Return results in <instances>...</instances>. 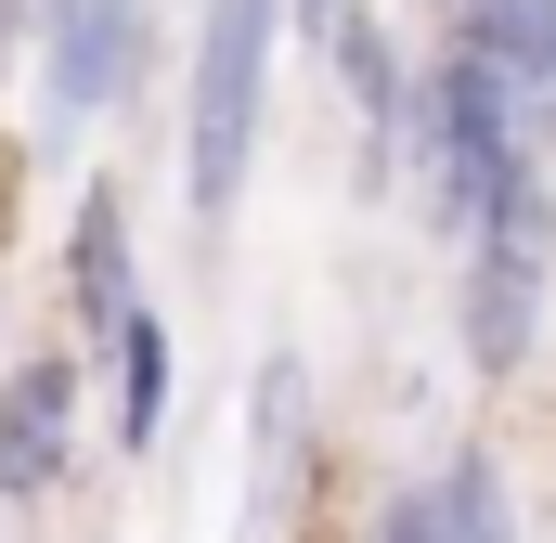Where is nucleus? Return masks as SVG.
<instances>
[{
  "mask_svg": "<svg viewBox=\"0 0 556 543\" xmlns=\"http://www.w3.org/2000/svg\"><path fill=\"white\" fill-rule=\"evenodd\" d=\"M273 26H285V0H207V39H194V168H181V194H194L207 233L233 220V194H247V168H260Z\"/></svg>",
  "mask_w": 556,
  "mask_h": 543,
  "instance_id": "f257e3e1",
  "label": "nucleus"
},
{
  "mask_svg": "<svg viewBox=\"0 0 556 543\" xmlns=\"http://www.w3.org/2000/svg\"><path fill=\"white\" fill-rule=\"evenodd\" d=\"M531 311H544V181H518L466 233V350H479V376H518Z\"/></svg>",
  "mask_w": 556,
  "mask_h": 543,
  "instance_id": "f03ea898",
  "label": "nucleus"
},
{
  "mask_svg": "<svg viewBox=\"0 0 556 543\" xmlns=\"http://www.w3.org/2000/svg\"><path fill=\"white\" fill-rule=\"evenodd\" d=\"M453 26V65H479L505 91V117L544 142L556 130V0H440Z\"/></svg>",
  "mask_w": 556,
  "mask_h": 543,
  "instance_id": "7ed1b4c3",
  "label": "nucleus"
},
{
  "mask_svg": "<svg viewBox=\"0 0 556 543\" xmlns=\"http://www.w3.org/2000/svg\"><path fill=\"white\" fill-rule=\"evenodd\" d=\"M65 440H78V363H13L0 376V505L52 492Z\"/></svg>",
  "mask_w": 556,
  "mask_h": 543,
  "instance_id": "20e7f679",
  "label": "nucleus"
},
{
  "mask_svg": "<svg viewBox=\"0 0 556 543\" xmlns=\"http://www.w3.org/2000/svg\"><path fill=\"white\" fill-rule=\"evenodd\" d=\"M142 78V0H52V104L91 117Z\"/></svg>",
  "mask_w": 556,
  "mask_h": 543,
  "instance_id": "39448f33",
  "label": "nucleus"
},
{
  "mask_svg": "<svg viewBox=\"0 0 556 543\" xmlns=\"http://www.w3.org/2000/svg\"><path fill=\"white\" fill-rule=\"evenodd\" d=\"M78 311L117 337V324H142V298H130V207H117V181L78 207Z\"/></svg>",
  "mask_w": 556,
  "mask_h": 543,
  "instance_id": "423d86ee",
  "label": "nucleus"
},
{
  "mask_svg": "<svg viewBox=\"0 0 556 543\" xmlns=\"http://www.w3.org/2000/svg\"><path fill=\"white\" fill-rule=\"evenodd\" d=\"M155 414H168V337L142 311V324H117V440H155Z\"/></svg>",
  "mask_w": 556,
  "mask_h": 543,
  "instance_id": "0eeeda50",
  "label": "nucleus"
},
{
  "mask_svg": "<svg viewBox=\"0 0 556 543\" xmlns=\"http://www.w3.org/2000/svg\"><path fill=\"white\" fill-rule=\"evenodd\" d=\"M440 492H453V543H518V518H505V479H492L479 453H466Z\"/></svg>",
  "mask_w": 556,
  "mask_h": 543,
  "instance_id": "6e6552de",
  "label": "nucleus"
},
{
  "mask_svg": "<svg viewBox=\"0 0 556 543\" xmlns=\"http://www.w3.org/2000/svg\"><path fill=\"white\" fill-rule=\"evenodd\" d=\"M376 543H453V492H389Z\"/></svg>",
  "mask_w": 556,
  "mask_h": 543,
  "instance_id": "1a4fd4ad",
  "label": "nucleus"
},
{
  "mask_svg": "<svg viewBox=\"0 0 556 543\" xmlns=\"http://www.w3.org/2000/svg\"><path fill=\"white\" fill-rule=\"evenodd\" d=\"M285 13H298V26H324V13H337V0H285Z\"/></svg>",
  "mask_w": 556,
  "mask_h": 543,
  "instance_id": "9d476101",
  "label": "nucleus"
}]
</instances>
